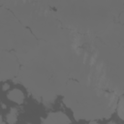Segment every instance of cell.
<instances>
[{
	"label": "cell",
	"mask_w": 124,
	"mask_h": 124,
	"mask_svg": "<svg viewBox=\"0 0 124 124\" xmlns=\"http://www.w3.org/2000/svg\"><path fill=\"white\" fill-rule=\"evenodd\" d=\"M123 108H124V105H123V95H120L119 98H118V101H117V104H116V113L117 115L119 116L120 119H123L124 116H123Z\"/></svg>",
	"instance_id": "52a82bcc"
},
{
	"label": "cell",
	"mask_w": 124,
	"mask_h": 124,
	"mask_svg": "<svg viewBox=\"0 0 124 124\" xmlns=\"http://www.w3.org/2000/svg\"><path fill=\"white\" fill-rule=\"evenodd\" d=\"M42 124H71L70 118L61 111L50 112L46 118H42Z\"/></svg>",
	"instance_id": "277c9868"
},
{
	"label": "cell",
	"mask_w": 124,
	"mask_h": 124,
	"mask_svg": "<svg viewBox=\"0 0 124 124\" xmlns=\"http://www.w3.org/2000/svg\"><path fill=\"white\" fill-rule=\"evenodd\" d=\"M7 97H8L9 100H11L12 102H14V103H16V104H18V105L22 104L23 101H24L23 92H22L20 89H18V88H15V89L11 90V91L8 93Z\"/></svg>",
	"instance_id": "5b68a950"
},
{
	"label": "cell",
	"mask_w": 124,
	"mask_h": 124,
	"mask_svg": "<svg viewBox=\"0 0 124 124\" xmlns=\"http://www.w3.org/2000/svg\"><path fill=\"white\" fill-rule=\"evenodd\" d=\"M108 124H115V123H113V122H111V123H108Z\"/></svg>",
	"instance_id": "30bf717a"
},
{
	"label": "cell",
	"mask_w": 124,
	"mask_h": 124,
	"mask_svg": "<svg viewBox=\"0 0 124 124\" xmlns=\"http://www.w3.org/2000/svg\"><path fill=\"white\" fill-rule=\"evenodd\" d=\"M17 58L23 63L18 78L36 98L47 104L62 94L70 74L64 50L58 41L38 45Z\"/></svg>",
	"instance_id": "6da1fadb"
},
{
	"label": "cell",
	"mask_w": 124,
	"mask_h": 124,
	"mask_svg": "<svg viewBox=\"0 0 124 124\" xmlns=\"http://www.w3.org/2000/svg\"><path fill=\"white\" fill-rule=\"evenodd\" d=\"M19 60L14 53L0 49V81L13 78L18 75Z\"/></svg>",
	"instance_id": "3957f363"
},
{
	"label": "cell",
	"mask_w": 124,
	"mask_h": 124,
	"mask_svg": "<svg viewBox=\"0 0 124 124\" xmlns=\"http://www.w3.org/2000/svg\"><path fill=\"white\" fill-rule=\"evenodd\" d=\"M10 88V85L9 84H7V83H5L4 85H3V87H2V89L4 90V91H6V90H8Z\"/></svg>",
	"instance_id": "ba28073f"
},
{
	"label": "cell",
	"mask_w": 124,
	"mask_h": 124,
	"mask_svg": "<svg viewBox=\"0 0 124 124\" xmlns=\"http://www.w3.org/2000/svg\"><path fill=\"white\" fill-rule=\"evenodd\" d=\"M17 120V110L15 108H12L10 112L7 114V122L9 124H15Z\"/></svg>",
	"instance_id": "8992f818"
},
{
	"label": "cell",
	"mask_w": 124,
	"mask_h": 124,
	"mask_svg": "<svg viewBox=\"0 0 124 124\" xmlns=\"http://www.w3.org/2000/svg\"><path fill=\"white\" fill-rule=\"evenodd\" d=\"M62 94L64 104L72 109L77 120L90 121L110 117L119 98L113 92L77 80H69Z\"/></svg>",
	"instance_id": "7a4b0ae2"
},
{
	"label": "cell",
	"mask_w": 124,
	"mask_h": 124,
	"mask_svg": "<svg viewBox=\"0 0 124 124\" xmlns=\"http://www.w3.org/2000/svg\"><path fill=\"white\" fill-rule=\"evenodd\" d=\"M88 124H100V123L97 122V121H95V120H92V121H90Z\"/></svg>",
	"instance_id": "9c48e42d"
}]
</instances>
